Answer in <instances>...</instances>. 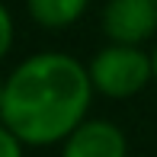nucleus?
<instances>
[{"label":"nucleus","mask_w":157,"mask_h":157,"mask_svg":"<svg viewBox=\"0 0 157 157\" xmlns=\"http://www.w3.org/2000/svg\"><path fill=\"white\" fill-rule=\"evenodd\" d=\"M13 35H16L13 16H10V10L3 6V0H0V61L10 55V48H13Z\"/></svg>","instance_id":"obj_6"},{"label":"nucleus","mask_w":157,"mask_h":157,"mask_svg":"<svg viewBox=\"0 0 157 157\" xmlns=\"http://www.w3.org/2000/svg\"><path fill=\"white\" fill-rule=\"evenodd\" d=\"M29 16L45 29H67L87 13L90 0H26Z\"/></svg>","instance_id":"obj_5"},{"label":"nucleus","mask_w":157,"mask_h":157,"mask_svg":"<svg viewBox=\"0 0 157 157\" xmlns=\"http://www.w3.org/2000/svg\"><path fill=\"white\" fill-rule=\"evenodd\" d=\"M93 93L106 99H132L147 83H154V64L151 52L132 45H106L87 64Z\"/></svg>","instance_id":"obj_2"},{"label":"nucleus","mask_w":157,"mask_h":157,"mask_svg":"<svg viewBox=\"0 0 157 157\" xmlns=\"http://www.w3.org/2000/svg\"><path fill=\"white\" fill-rule=\"evenodd\" d=\"M99 26L109 45L141 48L157 35V0H106Z\"/></svg>","instance_id":"obj_3"},{"label":"nucleus","mask_w":157,"mask_h":157,"mask_svg":"<svg viewBox=\"0 0 157 157\" xmlns=\"http://www.w3.org/2000/svg\"><path fill=\"white\" fill-rule=\"evenodd\" d=\"M90 103L93 83L87 64L64 52H39L3 80L0 122L29 147L64 144L87 122Z\"/></svg>","instance_id":"obj_1"},{"label":"nucleus","mask_w":157,"mask_h":157,"mask_svg":"<svg viewBox=\"0 0 157 157\" xmlns=\"http://www.w3.org/2000/svg\"><path fill=\"white\" fill-rule=\"evenodd\" d=\"M0 106H3V80H0Z\"/></svg>","instance_id":"obj_9"},{"label":"nucleus","mask_w":157,"mask_h":157,"mask_svg":"<svg viewBox=\"0 0 157 157\" xmlns=\"http://www.w3.org/2000/svg\"><path fill=\"white\" fill-rule=\"evenodd\" d=\"M61 157H128L125 132L109 119H87L61 144Z\"/></svg>","instance_id":"obj_4"},{"label":"nucleus","mask_w":157,"mask_h":157,"mask_svg":"<svg viewBox=\"0 0 157 157\" xmlns=\"http://www.w3.org/2000/svg\"><path fill=\"white\" fill-rule=\"evenodd\" d=\"M23 147H26V144H23V141H19L3 122H0V157H23Z\"/></svg>","instance_id":"obj_7"},{"label":"nucleus","mask_w":157,"mask_h":157,"mask_svg":"<svg viewBox=\"0 0 157 157\" xmlns=\"http://www.w3.org/2000/svg\"><path fill=\"white\" fill-rule=\"evenodd\" d=\"M151 64H154V83H157V45H154V52H151Z\"/></svg>","instance_id":"obj_8"}]
</instances>
